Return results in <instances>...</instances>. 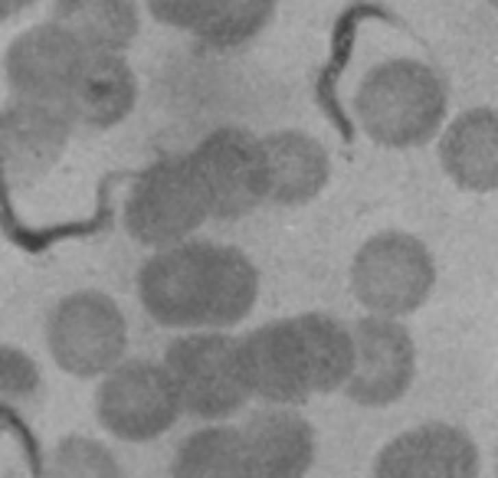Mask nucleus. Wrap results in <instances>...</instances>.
<instances>
[{
    "label": "nucleus",
    "mask_w": 498,
    "mask_h": 478,
    "mask_svg": "<svg viewBox=\"0 0 498 478\" xmlns=\"http://www.w3.org/2000/svg\"><path fill=\"white\" fill-rule=\"evenodd\" d=\"M138 299L161 328L227 331L253 312L259 269L236 246L184 239L141 266Z\"/></svg>",
    "instance_id": "f257e3e1"
},
{
    "label": "nucleus",
    "mask_w": 498,
    "mask_h": 478,
    "mask_svg": "<svg viewBox=\"0 0 498 478\" xmlns=\"http://www.w3.org/2000/svg\"><path fill=\"white\" fill-rule=\"evenodd\" d=\"M164 370L174 380L181 410L207 423L236 416L249 400L240 338L223 331H190L167 344Z\"/></svg>",
    "instance_id": "20e7f679"
},
{
    "label": "nucleus",
    "mask_w": 498,
    "mask_h": 478,
    "mask_svg": "<svg viewBox=\"0 0 498 478\" xmlns=\"http://www.w3.org/2000/svg\"><path fill=\"white\" fill-rule=\"evenodd\" d=\"M148 14L174 30H194L200 14L207 10V0H145Z\"/></svg>",
    "instance_id": "5701e85b"
},
{
    "label": "nucleus",
    "mask_w": 498,
    "mask_h": 478,
    "mask_svg": "<svg viewBox=\"0 0 498 478\" xmlns=\"http://www.w3.org/2000/svg\"><path fill=\"white\" fill-rule=\"evenodd\" d=\"M210 220L187 154H167L135 177L125 200V229L141 246L167 249Z\"/></svg>",
    "instance_id": "0eeeda50"
},
{
    "label": "nucleus",
    "mask_w": 498,
    "mask_h": 478,
    "mask_svg": "<svg viewBox=\"0 0 498 478\" xmlns=\"http://www.w3.org/2000/svg\"><path fill=\"white\" fill-rule=\"evenodd\" d=\"M49 20L92 53H125L138 36V0H56Z\"/></svg>",
    "instance_id": "a211bd4d"
},
{
    "label": "nucleus",
    "mask_w": 498,
    "mask_h": 478,
    "mask_svg": "<svg viewBox=\"0 0 498 478\" xmlns=\"http://www.w3.org/2000/svg\"><path fill=\"white\" fill-rule=\"evenodd\" d=\"M181 413V400L164 364L145 357L115 364L95 390L99 426L121 442H151L164 436Z\"/></svg>",
    "instance_id": "6e6552de"
},
{
    "label": "nucleus",
    "mask_w": 498,
    "mask_h": 478,
    "mask_svg": "<svg viewBox=\"0 0 498 478\" xmlns=\"http://www.w3.org/2000/svg\"><path fill=\"white\" fill-rule=\"evenodd\" d=\"M138 102V79L121 53H86L73 86L62 99V112L82 128H115L132 115Z\"/></svg>",
    "instance_id": "2eb2a0df"
},
{
    "label": "nucleus",
    "mask_w": 498,
    "mask_h": 478,
    "mask_svg": "<svg viewBox=\"0 0 498 478\" xmlns=\"http://www.w3.org/2000/svg\"><path fill=\"white\" fill-rule=\"evenodd\" d=\"M249 478H305L315 465V429L292 406L259 410L240 429Z\"/></svg>",
    "instance_id": "4468645a"
},
{
    "label": "nucleus",
    "mask_w": 498,
    "mask_h": 478,
    "mask_svg": "<svg viewBox=\"0 0 498 478\" xmlns=\"http://www.w3.org/2000/svg\"><path fill=\"white\" fill-rule=\"evenodd\" d=\"M446 86L420 60H384L354 92V115L380 148H416L443 128Z\"/></svg>",
    "instance_id": "7ed1b4c3"
},
{
    "label": "nucleus",
    "mask_w": 498,
    "mask_h": 478,
    "mask_svg": "<svg viewBox=\"0 0 498 478\" xmlns=\"http://www.w3.org/2000/svg\"><path fill=\"white\" fill-rule=\"evenodd\" d=\"M86 46L60 23H36L20 33L3 53V75L14 99L53 105L62 112V99L86 60ZM66 115V112H62Z\"/></svg>",
    "instance_id": "9b49d317"
},
{
    "label": "nucleus",
    "mask_w": 498,
    "mask_h": 478,
    "mask_svg": "<svg viewBox=\"0 0 498 478\" xmlns=\"http://www.w3.org/2000/svg\"><path fill=\"white\" fill-rule=\"evenodd\" d=\"M436 262L426 242L403 229H384L361 242L351 262V292L371 314L403 318L426 305Z\"/></svg>",
    "instance_id": "39448f33"
},
{
    "label": "nucleus",
    "mask_w": 498,
    "mask_h": 478,
    "mask_svg": "<svg viewBox=\"0 0 498 478\" xmlns=\"http://www.w3.org/2000/svg\"><path fill=\"white\" fill-rule=\"evenodd\" d=\"M128 321L105 292H73L53 305L46 318V351L62 374L89 380L105 377L125 360Z\"/></svg>",
    "instance_id": "423d86ee"
},
{
    "label": "nucleus",
    "mask_w": 498,
    "mask_h": 478,
    "mask_svg": "<svg viewBox=\"0 0 498 478\" xmlns=\"http://www.w3.org/2000/svg\"><path fill=\"white\" fill-rule=\"evenodd\" d=\"M272 14L275 0H207V10L190 33L213 49H233L266 30Z\"/></svg>",
    "instance_id": "aec40b11"
},
{
    "label": "nucleus",
    "mask_w": 498,
    "mask_h": 478,
    "mask_svg": "<svg viewBox=\"0 0 498 478\" xmlns=\"http://www.w3.org/2000/svg\"><path fill=\"white\" fill-rule=\"evenodd\" d=\"M249 397L272 406H299L315 393L345 390L354 367L351 331L321 312L269 321L240 338Z\"/></svg>",
    "instance_id": "f03ea898"
},
{
    "label": "nucleus",
    "mask_w": 498,
    "mask_h": 478,
    "mask_svg": "<svg viewBox=\"0 0 498 478\" xmlns=\"http://www.w3.org/2000/svg\"><path fill=\"white\" fill-rule=\"evenodd\" d=\"M73 121L60 108L14 99L0 108V171L14 187H30L60 161Z\"/></svg>",
    "instance_id": "f8f14e48"
},
{
    "label": "nucleus",
    "mask_w": 498,
    "mask_h": 478,
    "mask_svg": "<svg viewBox=\"0 0 498 478\" xmlns=\"http://www.w3.org/2000/svg\"><path fill=\"white\" fill-rule=\"evenodd\" d=\"M439 164L459 190H498V108H469L439 138Z\"/></svg>",
    "instance_id": "f3484780"
},
{
    "label": "nucleus",
    "mask_w": 498,
    "mask_h": 478,
    "mask_svg": "<svg viewBox=\"0 0 498 478\" xmlns=\"http://www.w3.org/2000/svg\"><path fill=\"white\" fill-rule=\"evenodd\" d=\"M36 0H0V20H10V16L23 14L27 7H33Z\"/></svg>",
    "instance_id": "b1692460"
},
{
    "label": "nucleus",
    "mask_w": 498,
    "mask_h": 478,
    "mask_svg": "<svg viewBox=\"0 0 498 478\" xmlns=\"http://www.w3.org/2000/svg\"><path fill=\"white\" fill-rule=\"evenodd\" d=\"M266 164V200L275 207L312 203L332 177L328 151L308 131H272L259 138Z\"/></svg>",
    "instance_id": "dca6fc26"
},
{
    "label": "nucleus",
    "mask_w": 498,
    "mask_h": 478,
    "mask_svg": "<svg viewBox=\"0 0 498 478\" xmlns=\"http://www.w3.org/2000/svg\"><path fill=\"white\" fill-rule=\"evenodd\" d=\"M40 393L36 360L14 344H0V403H23Z\"/></svg>",
    "instance_id": "4be33fe9"
},
{
    "label": "nucleus",
    "mask_w": 498,
    "mask_h": 478,
    "mask_svg": "<svg viewBox=\"0 0 498 478\" xmlns=\"http://www.w3.org/2000/svg\"><path fill=\"white\" fill-rule=\"evenodd\" d=\"M488 3H492V7H495V10H498V0H488Z\"/></svg>",
    "instance_id": "a878e982"
},
{
    "label": "nucleus",
    "mask_w": 498,
    "mask_h": 478,
    "mask_svg": "<svg viewBox=\"0 0 498 478\" xmlns=\"http://www.w3.org/2000/svg\"><path fill=\"white\" fill-rule=\"evenodd\" d=\"M171 478H249L240 429L203 426L181 439L171 462Z\"/></svg>",
    "instance_id": "6ab92c4d"
},
{
    "label": "nucleus",
    "mask_w": 498,
    "mask_h": 478,
    "mask_svg": "<svg viewBox=\"0 0 498 478\" xmlns=\"http://www.w3.org/2000/svg\"><path fill=\"white\" fill-rule=\"evenodd\" d=\"M495 478H498V449H495Z\"/></svg>",
    "instance_id": "393cba45"
},
{
    "label": "nucleus",
    "mask_w": 498,
    "mask_h": 478,
    "mask_svg": "<svg viewBox=\"0 0 498 478\" xmlns=\"http://www.w3.org/2000/svg\"><path fill=\"white\" fill-rule=\"evenodd\" d=\"M374 478H479V446L449 423H423L380 449Z\"/></svg>",
    "instance_id": "ddd939ff"
},
{
    "label": "nucleus",
    "mask_w": 498,
    "mask_h": 478,
    "mask_svg": "<svg viewBox=\"0 0 498 478\" xmlns=\"http://www.w3.org/2000/svg\"><path fill=\"white\" fill-rule=\"evenodd\" d=\"M354 367L345 393L361 406H390L413 383L416 374V344L407 325L384 314H367L351 325Z\"/></svg>",
    "instance_id": "9d476101"
},
{
    "label": "nucleus",
    "mask_w": 498,
    "mask_h": 478,
    "mask_svg": "<svg viewBox=\"0 0 498 478\" xmlns=\"http://www.w3.org/2000/svg\"><path fill=\"white\" fill-rule=\"evenodd\" d=\"M40 478H125L115 452L89 436H62L53 446Z\"/></svg>",
    "instance_id": "412c9836"
},
{
    "label": "nucleus",
    "mask_w": 498,
    "mask_h": 478,
    "mask_svg": "<svg viewBox=\"0 0 498 478\" xmlns=\"http://www.w3.org/2000/svg\"><path fill=\"white\" fill-rule=\"evenodd\" d=\"M187 161L213 220H240L266 203L262 144L253 131L216 128L187 154Z\"/></svg>",
    "instance_id": "1a4fd4ad"
}]
</instances>
